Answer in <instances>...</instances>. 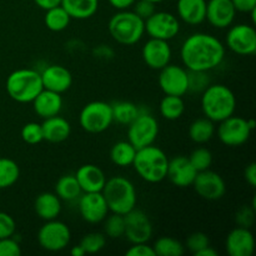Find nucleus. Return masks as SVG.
Listing matches in <instances>:
<instances>
[{
    "label": "nucleus",
    "mask_w": 256,
    "mask_h": 256,
    "mask_svg": "<svg viewBox=\"0 0 256 256\" xmlns=\"http://www.w3.org/2000/svg\"><path fill=\"white\" fill-rule=\"evenodd\" d=\"M209 245H210V239L205 232H195L186 238V242H185L184 246L185 249L189 250L190 252L195 254V252H200V250L209 246Z\"/></svg>",
    "instance_id": "41"
},
{
    "label": "nucleus",
    "mask_w": 256,
    "mask_h": 256,
    "mask_svg": "<svg viewBox=\"0 0 256 256\" xmlns=\"http://www.w3.org/2000/svg\"><path fill=\"white\" fill-rule=\"evenodd\" d=\"M194 255L195 256H218V255H219V252H218L216 250L214 249V248L210 246V245H209V246L204 248V249H202L200 252H195Z\"/></svg>",
    "instance_id": "52"
},
{
    "label": "nucleus",
    "mask_w": 256,
    "mask_h": 256,
    "mask_svg": "<svg viewBox=\"0 0 256 256\" xmlns=\"http://www.w3.org/2000/svg\"><path fill=\"white\" fill-rule=\"evenodd\" d=\"M79 245L84 249L85 254H96L106 246V236L104 235V232H89L82 236Z\"/></svg>",
    "instance_id": "37"
},
{
    "label": "nucleus",
    "mask_w": 256,
    "mask_h": 256,
    "mask_svg": "<svg viewBox=\"0 0 256 256\" xmlns=\"http://www.w3.org/2000/svg\"><path fill=\"white\" fill-rule=\"evenodd\" d=\"M112 120L119 125L128 126L140 114V106L132 102H116L112 104Z\"/></svg>",
    "instance_id": "31"
},
{
    "label": "nucleus",
    "mask_w": 256,
    "mask_h": 256,
    "mask_svg": "<svg viewBox=\"0 0 256 256\" xmlns=\"http://www.w3.org/2000/svg\"><path fill=\"white\" fill-rule=\"evenodd\" d=\"M70 254L72 256H82L85 255V252L84 249H82L80 245H76V246H72V250H70Z\"/></svg>",
    "instance_id": "53"
},
{
    "label": "nucleus",
    "mask_w": 256,
    "mask_h": 256,
    "mask_svg": "<svg viewBox=\"0 0 256 256\" xmlns=\"http://www.w3.org/2000/svg\"><path fill=\"white\" fill-rule=\"evenodd\" d=\"M145 32L150 38L169 42L180 32V20L169 12H155L145 20Z\"/></svg>",
    "instance_id": "12"
},
{
    "label": "nucleus",
    "mask_w": 256,
    "mask_h": 256,
    "mask_svg": "<svg viewBox=\"0 0 256 256\" xmlns=\"http://www.w3.org/2000/svg\"><path fill=\"white\" fill-rule=\"evenodd\" d=\"M149 2H155V4H159V2H165V0H149Z\"/></svg>",
    "instance_id": "55"
},
{
    "label": "nucleus",
    "mask_w": 256,
    "mask_h": 256,
    "mask_svg": "<svg viewBox=\"0 0 256 256\" xmlns=\"http://www.w3.org/2000/svg\"><path fill=\"white\" fill-rule=\"evenodd\" d=\"M236 10L232 5V0H209L206 2V15L208 20L212 26L216 29H226L234 24Z\"/></svg>",
    "instance_id": "19"
},
{
    "label": "nucleus",
    "mask_w": 256,
    "mask_h": 256,
    "mask_svg": "<svg viewBox=\"0 0 256 256\" xmlns=\"http://www.w3.org/2000/svg\"><path fill=\"white\" fill-rule=\"evenodd\" d=\"M244 178L252 188H256V162H250L244 170Z\"/></svg>",
    "instance_id": "49"
},
{
    "label": "nucleus",
    "mask_w": 256,
    "mask_h": 256,
    "mask_svg": "<svg viewBox=\"0 0 256 256\" xmlns=\"http://www.w3.org/2000/svg\"><path fill=\"white\" fill-rule=\"evenodd\" d=\"M225 249L230 256H252L255 252L254 234L248 228H234L225 239Z\"/></svg>",
    "instance_id": "20"
},
{
    "label": "nucleus",
    "mask_w": 256,
    "mask_h": 256,
    "mask_svg": "<svg viewBox=\"0 0 256 256\" xmlns=\"http://www.w3.org/2000/svg\"><path fill=\"white\" fill-rule=\"evenodd\" d=\"M159 112L164 119L178 120L182 116L185 112V102L182 96L165 95L159 105Z\"/></svg>",
    "instance_id": "32"
},
{
    "label": "nucleus",
    "mask_w": 256,
    "mask_h": 256,
    "mask_svg": "<svg viewBox=\"0 0 256 256\" xmlns=\"http://www.w3.org/2000/svg\"><path fill=\"white\" fill-rule=\"evenodd\" d=\"M136 0H109V4L114 8L115 10H128L132 9V5Z\"/></svg>",
    "instance_id": "50"
},
{
    "label": "nucleus",
    "mask_w": 256,
    "mask_h": 256,
    "mask_svg": "<svg viewBox=\"0 0 256 256\" xmlns=\"http://www.w3.org/2000/svg\"><path fill=\"white\" fill-rule=\"evenodd\" d=\"M55 194L62 202H75L82 194L75 175H62L55 182Z\"/></svg>",
    "instance_id": "29"
},
{
    "label": "nucleus",
    "mask_w": 256,
    "mask_h": 256,
    "mask_svg": "<svg viewBox=\"0 0 256 256\" xmlns=\"http://www.w3.org/2000/svg\"><path fill=\"white\" fill-rule=\"evenodd\" d=\"M196 174L198 172L192 165L189 158L184 155H178L169 160L166 178L176 188L184 189V188L192 186Z\"/></svg>",
    "instance_id": "18"
},
{
    "label": "nucleus",
    "mask_w": 256,
    "mask_h": 256,
    "mask_svg": "<svg viewBox=\"0 0 256 256\" xmlns=\"http://www.w3.org/2000/svg\"><path fill=\"white\" fill-rule=\"evenodd\" d=\"M60 5L72 19L86 20L96 14L99 0H62Z\"/></svg>",
    "instance_id": "27"
},
{
    "label": "nucleus",
    "mask_w": 256,
    "mask_h": 256,
    "mask_svg": "<svg viewBox=\"0 0 256 256\" xmlns=\"http://www.w3.org/2000/svg\"><path fill=\"white\" fill-rule=\"evenodd\" d=\"M159 135V122L148 110L140 108V114L128 125V140L135 149L154 144Z\"/></svg>",
    "instance_id": "8"
},
{
    "label": "nucleus",
    "mask_w": 256,
    "mask_h": 256,
    "mask_svg": "<svg viewBox=\"0 0 256 256\" xmlns=\"http://www.w3.org/2000/svg\"><path fill=\"white\" fill-rule=\"evenodd\" d=\"M255 212L256 209H254L252 206L240 208L236 212V214H235V222H236L238 226L250 229L255 222Z\"/></svg>",
    "instance_id": "42"
},
{
    "label": "nucleus",
    "mask_w": 256,
    "mask_h": 256,
    "mask_svg": "<svg viewBox=\"0 0 256 256\" xmlns=\"http://www.w3.org/2000/svg\"><path fill=\"white\" fill-rule=\"evenodd\" d=\"M42 86L52 92H68L72 85V75L65 66L59 64L46 65L42 70H40Z\"/></svg>",
    "instance_id": "21"
},
{
    "label": "nucleus",
    "mask_w": 256,
    "mask_h": 256,
    "mask_svg": "<svg viewBox=\"0 0 256 256\" xmlns=\"http://www.w3.org/2000/svg\"><path fill=\"white\" fill-rule=\"evenodd\" d=\"M102 194L110 212L125 215L136 208L138 194L135 185L132 180L122 175L106 179Z\"/></svg>",
    "instance_id": "4"
},
{
    "label": "nucleus",
    "mask_w": 256,
    "mask_h": 256,
    "mask_svg": "<svg viewBox=\"0 0 256 256\" xmlns=\"http://www.w3.org/2000/svg\"><path fill=\"white\" fill-rule=\"evenodd\" d=\"M215 132L225 146L238 148L244 145L250 139L252 130L248 125V119L234 114L220 122Z\"/></svg>",
    "instance_id": "10"
},
{
    "label": "nucleus",
    "mask_w": 256,
    "mask_h": 256,
    "mask_svg": "<svg viewBox=\"0 0 256 256\" xmlns=\"http://www.w3.org/2000/svg\"><path fill=\"white\" fill-rule=\"evenodd\" d=\"M72 18L69 16L64 8L62 5L52 8V9L45 10L44 22L50 32H60L69 26Z\"/></svg>",
    "instance_id": "33"
},
{
    "label": "nucleus",
    "mask_w": 256,
    "mask_h": 256,
    "mask_svg": "<svg viewBox=\"0 0 256 256\" xmlns=\"http://www.w3.org/2000/svg\"><path fill=\"white\" fill-rule=\"evenodd\" d=\"M16 232V222L10 214L0 212V239L14 236Z\"/></svg>",
    "instance_id": "43"
},
{
    "label": "nucleus",
    "mask_w": 256,
    "mask_h": 256,
    "mask_svg": "<svg viewBox=\"0 0 256 256\" xmlns=\"http://www.w3.org/2000/svg\"><path fill=\"white\" fill-rule=\"evenodd\" d=\"M5 89L14 102L29 104L44 89L40 72L30 68L14 70L6 78Z\"/></svg>",
    "instance_id": "5"
},
{
    "label": "nucleus",
    "mask_w": 256,
    "mask_h": 256,
    "mask_svg": "<svg viewBox=\"0 0 256 256\" xmlns=\"http://www.w3.org/2000/svg\"><path fill=\"white\" fill-rule=\"evenodd\" d=\"M235 10L249 14L252 10L256 9V0H232Z\"/></svg>",
    "instance_id": "47"
},
{
    "label": "nucleus",
    "mask_w": 256,
    "mask_h": 256,
    "mask_svg": "<svg viewBox=\"0 0 256 256\" xmlns=\"http://www.w3.org/2000/svg\"><path fill=\"white\" fill-rule=\"evenodd\" d=\"M20 178V168L10 158H0V190L12 186Z\"/></svg>",
    "instance_id": "34"
},
{
    "label": "nucleus",
    "mask_w": 256,
    "mask_h": 256,
    "mask_svg": "<svg viewBox=\"0 0 256 256\" xmlns=\"http://www.w3.org/2000/svg\"><path fill=\"white\" fill-rule=\"evenodd\" d=\"M112 104L102 100H94L84 105L79 114V124L84 132L90 134H100L112 126Z\"/></svg>",
    "instance_id": "7"
},
{
    "label": "nucleus",
    "mask_w": 256,
    "mask_h": 256,
    "mask_svg": "<svg viewBox=\"0 0 256 256\" xmlns=\"http://www.w3.org/2000/svg\"><path fill=\"white\" fill-rule=\"evenodd\" d=\"M226 46L240 56H250L256 52V30L254 25H230L226 34Z\"/></svg>",
    "instance_id": "11"
},
{
    "label": "nucleus",
    "mask_w": 256,
    "mask_h": 256,
    "mask_svg": "<svg viewBox=\"0 0 256 256\" xmlns=\"http://www.w3.org/2000/svg\"><path fill=\"white\" fill-rule=\"evenodd\" d=\"M169 158L164 150L152 144L136 150L132 166H134L140 179L150 184H158L166 179Z\"/></svg>",
    "instance_id": "3"
},
{
    "label": "nucleus",
    "mask_w": 256,
    "mask_h": 256,
    "mask_svg": "<svg viewBox=\"0 0 256 256\" xmlns=\"http://www.w3.org/2000/svg\"><path fill=\"white\" fill-rule=\"evenodd\" d=\"M126 256H156L154 249L148 242H139V244H132V246L125 252Z\"/></svg>",
    "instance_id": "46"
},
{
    "label": "nucleus",
    "mask_w": 256,
    "mask_h": 256,
    "mask_svg": "<svg viewBox=\"0 0 256 256\" xmlns=\"http://www.w3.org/2000/svg\"><path fill=\"white\" fill-rule=\"evenodd\" d=\"M125 234L130 244L148 242L152 236V224L142 210L134 208L124 215Z\"/></svg>",
    "instance_id": "15"
},
{
    "label": "nucleus",
    "mask_w": 256,
    "mask_h": 256,
    "mask_svg": "<svg viewBox=\"0 0 256 256\" xmlns=\"http://www.w3.org/2000/svg\"><path fill=\"white\" fill-rule=\"evenodd\" d=\"M176 12L182 22L190 26H196L205 22L206 0H178Z\"/></svg>",
    "instance_id": "24"
},
{
    "label": "nucleus",
    "mask_w": 256,
    "mask_h": 256,
    "mask_svg": "<svg viewBox=\"0 0 256 256\" xmlns=\"http://www.w3.org/2000/svg\"><path fill=\"white\" fill-rule=\"evenodd\" d=\"M172 50L169 42L150 38L142 49V58L146 66L152 70H160L170 64Z\"/></svg>",
    "instance_id": "17"
},
{
    "label": "nucleus",
    "mask_w": 256,
    "mask_h": 256,
    "mask_svg": "<svg viewBox=\"0 0 256 256\" xmlns=\"http://www.w3.org/2000/svg\"><path fill=\"white\" fill-rule=\"evenodd\" d=\"M248 125H249V128L252 130H254L255 129V126H256V122H255V120L254 119H248Z\"/></svg>",
    "instance_id": "54"
},
{
    "label": "nucleus",
    "mask_w": 256,
    "mask_h": 256,
    "mask_svg": "<svg viewBox=\"0 0 256 256\" xmlns=\"http://www.w3.org/2000/svg\"><path fill=\"white\" fill-rule=\"evenodd\" d=\"M152 249L158 256H182L185 252L184 244L172 236H162L156 239Z\"/></svg>",
    "instance_id": "35"
},
{
    "label": "nucleus",
    "mask_w": 256,
    "mask_h": 256,
    "mask_svg": "<svg viewBox=\"0 0 256 256\" xmlns=\"http://www.w3.org/2000/svg\"><path fill=\"white\" fill-rule=\"evenodd\" d=\"M42 129L44 140H46L48 142H52V144L65 142L72 134L70 122L60 115L44 119V122H42Z\"/></svg>",
    "instance_id": "25"
},
{
    "label": "nucleus",
    "mask_w": 256,
    "mask_h": 256,
    "mask_svg": "<svg viewBox=\"0 0 256 256\" xmlns=\"http://www.w3.org/2000/svg\"><path fill=\"white\" fill-rule=\"evenodd\" d=\"M22 246L14 236L0 239V256H20Z\"/></svg>",
    "instance_id": "44"
},
{
    "label": "nucleus",
    "mask_w": 256,
    "mask_h": 256,
    "mask_svg": "<svg viewBox=\"0 0 256 256\" xmlns=\"http://www.w3.org/2000/svg\"><path fill=\"white\" fill-rule=\"evenodd\" d=\"M22 142H26L29 145H36L44 140L42 136V124L39 122H28L22 126Z\"/></svg>",
    "instance_id": "40"
},
{
    "label": "nucleus",
    "mask_w": 256,
    "mask_h": 256,
    "mask_svg": "<svg viewBox=\"0 0 256 256\" xmlns=\"http://www.w3.org/2000/svg\"><path fill=\"white\" fill-rule=\"evenodd\" d=\"M216 128L215 122L208 119L206 116L198 118L190 124L189 126V138L195 144H206L214 138Z\"/></svg>",
    "instance_id": "28"
},
{
    "label": "nucleus",
    "mask_w": 256,
    "mask_h": 256,
    "mask_svg": "<svg viewBox=\"0 0 256 256\" xmlns=\"http://www.w3.org/2000/svg\"><path fill=\"white\" fill-rule=\"evenodd\" d=\"M226 49L215 35L194 32L182 42L180 58L188 70L208 72L216 69L224 62Z\"/></svg>",
    "instance_id": "1"
},
{
    "label": "nucleus",
    "mask_w": 256,
    "mask_h": 256,
    "mask_svg": "<svg viewBox=\"0 0 256 256\" xmlns=\"http://www.w3.org/2000/svg\"><path fill=\"white\" fill-rule=\"evenodd\" d=\"M102 230L104 235L109 239H120L125 234V219L124 215L108 214L106 218L102 220Z\"/></svg>",
    "instance_id": "36"
},
{
    "label": "nucleus",
    "mask_w": 256,
    "mask_h": 256,
    "mask_svg": "<svg viewBox=\"0 0 256 256\" xmlns=\"http://www.w3.org/2000/svg\"><path fill=\"white\" fill-rule=\"evenodd\" d=\"M38 242L42 249L50 252L64 250L72 240V232L64 222L54 219L48 220L38 232Z\"/></svg>",
    "instance_id": "9"
},
{
    "label": "nucleus",
    "mask_w": 256,
    "mask_h": 256,
    "mask_svg": "<svg viewBox=\"0 0 256 256\" xmlns=\"http://www.w3.org/2000/svg\"><path fill=\"white\" fill-rule=\"evenodd\" d=\"M190 162H192V166L195 168L198 172H202V170H206L212 168V154L209 149L206 148H196L192 152L189 156Z\"/></svg>",
    "instance_id": "38"
},
{
    "label": "nucleus",
    "mask_w": 256,
    "mask_h": 256,
    "mask_svg": "<svg viewBox=\"0 0 256 256\" xmlns=\"http://www.w3.org/2000/svg\"><path fill=\"white\" fill-rule=\"evenodd\" d=\"M78 182L82 192H100L106 182L102 169L94 164H84L75 172Z\"/></svg>",
    "instance_id": "22"
},
{
    "label": "nucleus",
    "mask_w": 256,
    "mask_h": 256,
    "mask_svg": "<svg viewBox=\"0 0 256 256\" xmlns=\"http://www.w3.org/2000/svg\"><path fill=\"white\" fill-rule=\"evenodd\" d=\"M35 114L42 119L59 115L62 109V96L59 92L42 89L32 102Z\"/></svg>",
    "instance_id": "23"
},
{
    "label": "nucleus",
    "mask_w": 256,
    "mask_h": 256,
    "mask_svg": "<svg viewBox=\"0 0 256 256\" xmlns=\"http://www.w3.org/2000/svg\"><path fill=\"white\" fill-rule=\"evenodd\" d=\"M192 186L202 199L208 202L220 200L226 192V182L224 178L219 172L210 169L198 172Z\"/></svg>",
    "instance_id": "13"
},
{
    "label": "nucleus",
    "mask_w": 256,
    "mask_h": 256,
    "mask_svg": "<svg viewBox=\"0 0 256 256\" xmlns=\"http://www.w3.org/2000/svg\"><path fill=\"white\" fill-rule=\"evenodd\" d=\"M78 210L82 219L89 224H100L110 212L102 192H82L78 199Z\"/></svg>",
    "instance_id": "16"
},
{
    "label": "nucleus",
    "mask_w": 256,
    "mask_h": 256,
    "mask_svg": "<svg viewBox=\"0 0 256 256\" xmlns=\"http://www.w3.org/2000/svg\"><path fill=\"white\" fill-rule=\"evenodd\" d=\"M62 200L55 192H44L36 196L34 202V212L39 219L48 220L58 219L62 212Z\"/></svg>",
    "instance_id": "26"
},
{
    "label": "nucleus",
    "mask_w": 256,
    "mask_h": 256,
    "mask_svg": "<svg viewBox=\"0 0 256 256\" xmlns=\"http://www.w3.org/2000/svg\"><path fill=\"white\" fill-rule=\"evenodd\" d=\"M158 82L165 95L184 96L188 92V69L176 64H168L159 70Z\"/></svg>",
    "instance_id": "14"
},
{
    "label": "nucleus",
    "mask_w": 256,
    "mask_h": 256,
    "mask_svg": "<svg viewBox=\"0 0 256 256\" xmlns=\"http://www.w3.org/2000/svg\"><path fill=\"white\" fill-rule=\"evenodd\" d=\"M202 110L208 119L220 122L235 114L236 96L226 85L210 84L202 92Z\"/></svg>",
    "instance_id": "2"
},
{
    "label": "nucleus",
    "mask_w": 256,
    "mask_h": 256,
    "mask_svg": "<svg viewBox=\"0 0 256 256\" xmlns=\"http://www.w3.org/2000/svg\"><path fill=\"white\" fill-rule=\"evenodd\" d=\"M108 30L118 44L130 46L142 39L145 34V22L132 10H119L110 18Z\"/></svg>",
    "instance_id": "6"
},
{
    "label": "nucleus",
    "mask_w": 256,
    "mask_h": 256,
    "mask_svg": "<svg viewBox=\"0 0 256 256\" xmlns=\"http://www.w3.org/2000/svg\"><path fill=\"white\" fill-rule=\"evenodd\" d=\"M132 12L145 22L156 12V4L149 0H136L132 5Z\"/></svg>",
    "instance_id": "45"
},
{
    "label": "nucleus",
    "mask_w": 256,
    "mask_h": 256,
    "mask_svg": "<svg viewBox=\"0 0 256 256\" xmlns=\"http://www.w3.org/2000/svg\"><path fill=\"white\" fill-rule=\"evenodd\" d=\"M34 2L40 9L48 10L62 4V0H34Z\"/></svg>",
    "instance_id": "51"
},
{
    "label": "nucleus",
    "mask_w": 256,
    "mask_h": 256,
    "mask_svg": "<svg viewBox=\"0 0 256 256\" xmlns=\"http://www.w3.org/2000/svg\"><path fill=\"white\" fill-rule=\"evenodd\" d=\"M136 149L129 140H122L115 142L110 149V160L119 168L132 166L134 162Z\"/></svg>",
    "instance_id": "30"
},
{
    "label": "nucleus",
    "mask_w": 256,
    "mask_h": 256,
    "mask_svg": "<svg viewBox=\"0 0 256 256\" xmlns=\"http://www.w3.org/2000/svg\"><path fill=\"white\" fill-rule=\"evenodd\" d=\"M94 55L98 59L109 60L112 59V56H114V50L109 45H99L94 49Z\"/></svg>",
    "instance_id": "48"
},
{
    "label": "nucleus",
    "mask_w": 256,
    "mask_h": 256,
    "mask_svg": "<svg viewBox=\"0 0 256 256\" xmlns=\"http://www.w3.org/2000/svg\"><path fill=\"white\" fill-rule=\"evenodd\" d=\"M188 92H202L210 85V78L208 72H194L188 70Z\"/></svg>",
    "instance_id": "39"
}]
</instances>
